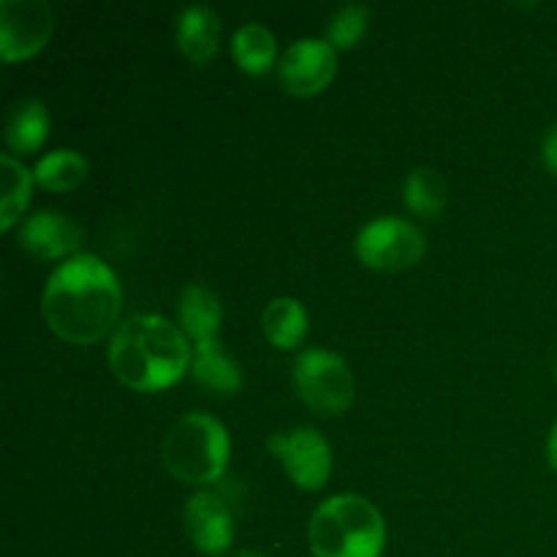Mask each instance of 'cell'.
<instances>
[{"mask_svg": "<svg viewBox=\"0 0 557 557\" xmlns=\"http://www.w3.org/2000/svg\"><path fill=\"white\" fill-rule=\"evenodd\" d=\"M294 389L310 411L337 417L354 403V375L341 354L305 348L294 362Z\"/></svg>", "mask_w": 557, "mask_h": 557, "instance_id": "obj_5", "label": "cell"}, {"mask_svg": "<svg viewBox=\"0 0 557 557\" xmlns=\"http://www.w3.org/2000/svg\"><path fill=\"white\" fill-rule=\"evenodd\" d=\"M403 199H406V207L413 212V215L435 218L446 207L449 188H446V180L441 177L435 169L419 166L406 177V185H403Z\"/></svg>", "mask_w": 557, "mask_h": 557, "instance_id": "obj_19", "label": "cell"}, {"mask_svg": "<svg viewBox=\"0 0 557 557\" xmlns=\"http://www.w3.org/2000/svg\"><path fill=\"white\" fill-rule=\"evenodd\" d=\"M261 326L272 346L294 348L308 332V310L294 297H275L261 313Z\"/></svg>", "mask_w": 557, "mask_h": 557, "instance_id": "obj_16", "label": "cell"}, {"mask_svg": "<svg viewBox=\"0 0 557 557\" xmlns=\"http://www.w3.org/2000/svg\"><path fill=\"white\" fill-rule=\"evenodd\" d=\"M123 308L120 281L107 261L92 253L65 259L49 275L41 310L54 335L69 343H96L107 335Z\"/></svg>", "mask_w": 557, "mask_h": 557, "instance_id": "obj_1", "label": "cell"}, {"mask_svg": "<svg viewBox=\"0 0 557 557\" xmlns=\"http://www.w3.org/2000/svg\"><path fill=\"white\" fill-rule=\"evenodd\" d=\"M190 373H194V379L201 386L218 392V395H234L243 386V370L223 351V346L218 341L196 343Z\"/></svg>", "mask_w": 557, "mask_h": 557, "instance_id": "obj_15", "label": "cell"}, {"mask_svg": "<svg viewBox=\"0 0 557 557\" xmlns=\"http://www.w3.org/2000/svg\"><path fill=\"white\" fill-rule=\"evenodd\" d=\"M308 539L315 557H381L386 525L362 495H332L310 517Z\"/></svg>", "mask_w": 557, "mask_h": 557, "instance_id": "obj_3", "label": "cell"}, {"mask_svg": "<svg viewBox=\"0 0 557 557\" xmlns=\"http://www.w3.org/2000/svg\"><path fill=\"white\" fill-rule=\"evenodd\" d=\"M232 54L248 74H267L277 60V41L261 22H248L232 36Z\"/></svg>", "mask_w": 557, "mask_h": 557, "instance_id": "obj_17", "label": "cell"}, {"mask_svg": "<svg viewBox=\"0 0 557 557\" xmlns=\"http://www.w3.org/2000/svg\"><path fill=\"white\" fill-rule=\"evenodd\" d=\"M49 134V109L38 98H22L5 114V145L11 152H33L44 145Z\"/></svg>", "mask_w": 557, "mask_h": 557, "instance_id": "obj_14", "label": "cell"}, {"mask_svg": "<svg viewBox=\"0 0 557 557\" xmlns=\"http://www.w3.org/2000/svg\"><path fill=\"white\" fill-rule=\"evenodd\" d=\"M542 156H544V163H547L549 172L557 177V125H553V128L547 131V136H544Z\"/></svg>", "mask_w": 557, "mask_h": 557, "instance_id": "obj_22", "label": "cell"}, {"mask_svg": "<svg viewBox=\"0 0 557 557\" xmlns=\"http://www.w3.org/2000/svg\"><path fill=\"white\" fill-rule=\"evenodd\" d=\"M555 375H557V364H555Z\"/></svg>", "mask_w": 557, "mask_h": 557, "instance_id": "obj_25", "label": "cell"}, {"mask_svg": "<svg viewBox=\"0 0 557 557\" xmlns=\"http://www.w3.org/2000/svg\"><path fill=\"white\" fill-rule=\"evenodd\" d=\"M228 433L210 413H185L172 424L163 441V462L169 473L188 484H212L226 473Z\"/></svg>", "mask_w": 557, "mask_h": 557, "instance_id": "obj_4", "label": "cell"}, {"mask_svg": "<svg viewBox=\"0 0 557 557\" xmlns=\"http://www.w3.org/2000/svg\"><path fill=\"white\" fill-rule=\"evenodd\" d=\"M87 172H90V166H87L82 152L52 150L44 158H38L36 169H33V180H36V185H41L44 190L60 194V190L79 188L87 180Z\"/></svg>", "mask_w": 557, "mask_h": 557, "instance_id": "obj_18", "label": "cell"}, {"mask_svg": "<svg viewBox=\"0 0 557 557\" xmlns=\"http://www.w3.org/2000/svg\"><path fill=\"white\" fill-rule=\"evenodd\" d=\"M107 357L114 375L136 392H158L177 384L194 362L185 332L156 313H136L120 321Z\"/></svg>", "mask_w": 557, "mask_h": 557, "instance_id": "obj_2", "label": "cell"}, {"mask_svg": "<svg viewBox=\"0 0 557 557\" xmlns=\"http://www.w3.org/2000/svg\"><path fill=\"white\" fill-rule=\"evenodd\" d=\"M0 169H3V199H0V228L9 232L25 212L33 190V174L27 172L25 163L16 161L11 152L0 156Z\"/></svg>", "mask_w": 557, "mask_h": 557, "instance_id": "obj_20", "label": "cell"}, {"mask_svg": "<svg viewBox=\"0 0 557 557\" xmlns=\"http://www.w3.org/2000/svg\"><path fill=\"white\" fill-rule=\"evenodd\" d=\"M174 36H177V47L183 49L185 58L194 60L196 65H205L215 58L218 47H221V20L210 5H185L177 16Z\"/></svg>", "mask_w": 557, "mask_h": 557, "instance_id": "obj_12", "label": "cell"}, {"mask_svg": "<svg viewBox=\"0 0 557 557\" xmlns=\"http://www.w3.org/2000/svg\"><path fill=\"white\" fill-rule=\"evenodd\" d=\"M272 455L283 462L288 479L302 490H321L332 473V446L315 428H294L272 433L267 441Z\"/></svg>", "mask_w": 557, "mask_h": 557, "instance_id": "obj_7", "label": "cell"}, {"mask_svg": "<svg viewBox=\"0 0 557 557\" xmlns=\"http://www.w3.org/2000/svg\"><path fill=\"white\" fill-rule=\"evenodd\" d=\"M237 557H267V555L253 553V549H243V553H237Z\"/></svg>", "mask_w": 557, "mask_h": 557, "instance_id": "obj_24", "label": "cell"}, {"mask_svg": "<svg viewBox=\"0 0 557 557\" xmlns=\"http://www.w3.org/2000/svg\"><path fill=\"white\" fill-rule=\"evenodd\" d=\"M20 245L27 253L44 261L65 259V256L71 259L82 245V228L63 212L38 210L22 221Z\"/></svg>", "mask_w": 557, "mask_h": 557, "instance_id": "obj_11", "label": "cell"}, {"mask_svg": "<svg viewBox=\"0 0 557 557\" xmlns=\"http://www.w3.org/2000/svg\"><path fill=\"white\" fill-rule=\"evenodd\" d=\"M547 460H549V466L557 471V422H555L553 433H549V441H547Z\"/></svg>", "mask_w": 557, "mask_h": 557, "instance_id": "obj_23", "label": "cell"}, {"mask_svg": "<svg viewBox=\"0 0 557 557\" xmlns=\"http://www.w3.org/2000/svg\"><path fill=\"white\" fill-rule=\"evenodd\" d=\"M424 250H428L424 232L403 218H375L357 234V256L373 270H408L422 261Z\"/></svg>", "mask_w": 557, "mask_h": 557, "instance_id": "obj_6", "label": "cell"}, {"mask_svg": "<svg viewBox=\"0 0 557 557\" xmlns=\"http://www.w3.org/2000/svg\"><path fill=\"white\" fill-rule=\"evenodd\" d=\"M368 22L370 11L364 3L341 5L326 25V41L341 49L357 47V41H362V36L368 33Z\"/></svg>", "mask_w": 557, "mask_h": 557, "instance_id": "obj_21", "label": "cell"}, {"mask_svg": "<svg viewBox=\"0 0 557 557\" xmlns=\"http://www.w3.org/2000/svg\"><path fill=\"white\" fill-rule=\"evenodd\" d=\"M52 36L47 0H0V54L3 60L33 58Z\"/></svg>", "mask_w": 557, "mask_h": 557, "instance_id": "obj_8", "label": "cell"}, {"mask_svg": "<svg viewBox=\"0 0 557 557\" xmlns=\"http://www.w3.org/2000/svg\"><path fill=\"white\" fill-rule=\"evenodd\" d=\"M190 544L205 555H223L234 544V517L218 493H194L183 511Z\"/></svg>", "mask_w": 557, "mask_h": 557, "instance_id": "obj_10", "label": "cell"}, {"mask_svg": "<svg viewBox=\"0 0 557 557\" xmlns=\"http://www.w3.org/2000/svg\"><path fill=\"white\" fill-rule=\"evenodd\" d=\"M177 313L185 335L194 337L196 343L215 341L223 321V305L210 286H205V283H188L180 292Z\"/></svg>", "mask_w": 557, "mask_h": 557, "instance_id": "obj_13", "label": "cell"}, {"mask_svg": "<svg viewBox=\"0 0 557 557\" xmlns=\"http://www.w3.org/2000/svg\"><path fill=\"white\" fill-rule=\"evenodd\" d=\"M337 71V52L326 38H297L288 44L277 63L283 90L292 96H315L332 82Z\"/></svg>", "mask_w": 557, "mask_h": 557, "instance_id": "obj_9", "label": "cell"}]
</instances>
